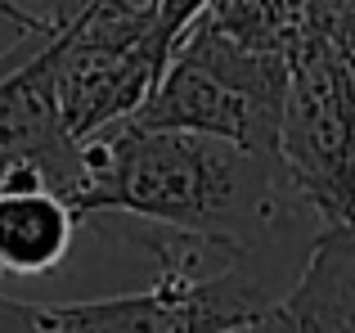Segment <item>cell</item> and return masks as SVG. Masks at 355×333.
<instances>
[{
    "label": "cell",
    "instance_id": "6",
    "mask_svg": "<svg viewBox=\"0 0 355 333\" xmlns=\"http://www.w3.org/2000/svg\"><path fill=\"white\" fill-rule=\"evenodd\" d=\"M81 216L32 166L0 171V280H41L72 253Z\"/></svg>",
    "mask_w": 355,
    "mask_h": 333
},
{
    "label": "cell",
    "instance_id": "10",
    "mask_svg": "<svg viewBox=\"0 0 355 333\" xmlns=\"http://www.w3.org/2000/svg\"><path fill=\"white\" fill-rule=\"evenodd\" d=\"M202 5H207V0H157V9H153V45H157V54H162V63H166V54L175 50V41L184 36V27L198 18Z\"/></svg>",
    "mask_w": 355,
    "mask_h": 333
},
{
    "label": "cell",
    "instance_id": "5",
    "mask_svg": "<svg viewBox=\"0 0 355 333\" xmlns=\"http://www.w3.org/2000/svg\"><path fill=\"white\" fill-rule=\"evenodd\" d=\"M5 166H32L68 203L86 185V140L68 131L54 90V32H18L0 50V171Z\"/></svg>",
    "mask_w": 355,
    "mask_h": 333
},
{
    "label": "cell",
    "instance_id": "3",
    "mask_svg": "<svg viewBox=\"0 0 355 333\" xmlns=\"http://www.w3.org/2000/svg\"><path fill=\"white\" fill-rule=\"evenodd\" d=\"M275 153L324 225H355V104L347 54L311 32L284 50Z\"/></svg>",
    "mask_w": 355,
    "mask_h": 333
},
{
    "label": "cell",
    "instance_id": "2",
    "mask_svg": "<svg viewBox=\"0 0 355 333\" xmlns=\"http://www.w3.org/2000/svg\"><path fill=\"white\" fill-rule=\"evenodd\" d=\"M284 81L288 63L279 50H252L211 27L189 23L148 95L113 126H175L225 135L248 149H275Z\"/></svg>",
    "mask_w": 355,
    "mask_h": 333
},
{
    "label": "cell",
    "instance_id": "7",
    "mask_svg": "<svg viewBox=\"0 0 355 333\" xmlns=\"http://www.w3.org/2000/svg\"><path fill=\"white\" fill-rule=\"evenodd\" d=\"M279 329H355V225H320L279 298Z\"/></svg>",
    "mask_w": 355,
    "mask_h": 333
},
{
    "label": "cell",
    "instance_id": "8",
    "mask_svg": "<svg viewBox=\"0 0 355 333\" xmlns=\"http://www.w3.org/2000/svg\"><path fill=\"white\" fill-rule=\"evenodd\" d=\"M198 27L230 36L252 50H288L297 36V5L293 0H207L193 18Z\"/></svg>",
    "mask_w": 355,
    "mask_h": 333
},
{
    "label": "cell",
    "instance_id": "11",
    "mask_svg": "<svg viewBox=\"0 0 355 333\" xmlns=\"http://www.w3.org/2000/svg\"><path fill=\"white\" fill-rule=\"evenodd\" d=\"M0 329H32L36 333V320H32V302H18L5 293L0 284Z\"/></svg>",
    "mask_w": 355,
    "mask_h": 333
},
{
    "label": "cell",
    "instance_id": "12",
    "mask_svg": "<svg viewBox=\"0 0 355 333\" xmlns=\"http://www.w3.org/2000/svg\"><path fill=\"white\" fill-rule=\"evenodd\" d=\"M0 23L18 27V32H54V27H45L27 5H18V0H0Z\"/></svg>",
    "mask_w": 355,
    "mask_h": 333
},
{
    "label": "cell",
    "instance_id": "13",
    "mask_svg": "<svg viewBox=\"0 0 355 333\" xmlns=\"http://www.w3.org/2000/svg\"><path fill=\"white\" fill-rule=\"evenodd\" d=\"M347 68H351V104H355V54L347 59Z\"/></svg>",
    "mask_w": 355,
    "mask_h": 333
},
{
    "label": "cell",
    "instance_id": "9",
    "mask_svg": "<svg viewBox=\"0 0 355 333\" xmlns=\"http://www.w3.org/2000/svg\"><path fill=\"white\" fill-rule=\"evenodd\" d=\"M45 27L63 32V27L81 23L90 14H153L157 0H23Z\"/></svg>",
    "mask_w": 355,
    "mask_h": 333
},
{
    "label": "cell",
    "instance_id": "4",
    "mask_svg": "<svg viewBox=\"0 0 355 333\" xmlns=\"http://www.w3.org/2000/svg\"><path fill=\"white\" fill-rule=\"evenodd\" d=\"M162 72L153 14H90L54 32V90L77 140L121 122Z\"/></svg>",
    "mask_w": 355,
    "mask_h": 333
},
{
    "label": "cell",
    "instance_id": "1",
    "mask_svg": "<svg viewBox=\"0 0 355 333\" xmlns=\"http://www.w3.org/2000/svg\"><path fill=\"white\" fill-rule=\"evenodd\" d=\"M77 216L126 212L248 248H311L324 225L275 149H248L207 131L104 126L86 140Z\"/></svg>",
    "mask_w": 355,
    "mask_h": 333
}]
</instances>
